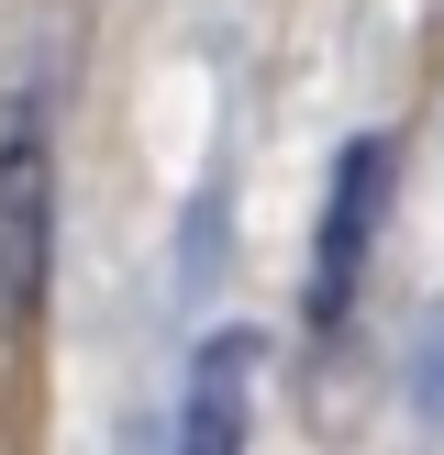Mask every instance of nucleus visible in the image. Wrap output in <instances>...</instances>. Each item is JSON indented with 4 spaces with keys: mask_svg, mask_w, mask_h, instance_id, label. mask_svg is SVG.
Wrapping results in <instances>:
<instances>
[{
    "mask_svg": "<svg viewBox=\"0 0 444 455\" xmlns=\"http://www.w3.org/2000/svg\"><path fill=\"white\" fill-rule=\"evenodd\" d=\"M389 189H400V133H355L322 178V212H311V333H345L355 300H367V267H377V234H389Z\"/></svg>",
    "mask_w": 444,
    "mask_h": 455,
    "instance_id": "obj_1",
    "label": "nucleus"
},
{
    "mask_svg": "<svg viewBox=\"0 0 444 455\" xmlns=\"http://www.w3.org/2000/svg\"><path fill=\"white\" fill-rule=\"evenodd\" d=\"M56 300V133L44 100L0 111V323L34 333Z\"/></svg>",
    "mask_w": 444,
    "mask_h": 455,
    "instance_id": "obj_2",
    "label": "nucleus"
},
{
    "mask_svg": "<svg viewBox=\"0 0 444 455\" xmlns=\"http://www.w3.org/2000/svg\"><path fill=\"white\" fill-rule=\"evenodd\" d=\"M256 378H266V333L256 323H211L189 345V378H178L167 455H244L256 444Z\"/></svg>",
    "mask_w": 444,
    "mask_h": 455,
    "instance_id": "obj_3",
    "label": "nucleus"
},
{
    "mask_svg": "<svg viewBox=\"0 0 444 455\" xmlns=\"http://www.w3.org/2000/svg\"><path fill=\"white\" fill-rule=\"evenodd\" d=\"M411 411L444 434V300L422 311V333H411Z\"/></svg>",
    "mask_w": 444,
    "mask_h": 455,
    "instance_id": "obj_4",
    "label": "nucleus"
}]
</instances>
